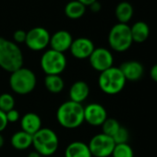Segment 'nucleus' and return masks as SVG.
<instances>
[{"instance_id": "16", "label": "nucleus", "mask_w": 157, "mask_h": 157, "mask_svg": "<svg viewBox=\"0 0 157 157\" xmlns=\"http://www.w3.org/2000/svg\"><path fill=\"white\" fill-rule=\"evenodd\" d=\"M20 120L21 130L32 136L42 128V119L33 112L26 113Z\"/></svg>"}, {"instance_id": "8", "label": "nucleus", "mask_w": 157, "mask_h": 157, "mask_svg": "<svg viewBox=\"0 0 157 157\" xmlns=\"http://www.w3.org/2000/svg\"><path fill=\"white\" fill-rule=\"evenodd\" d=\"M115 146L116 143L113 138L104 133L94 135L88 143L93 157H109L111 156Z\"/></svg>"}, {"instance_id": "6", "label": "nucleus", "mask_w": 157, "mask_h": 157, "mask_svg": "<svg viewBox=\"0 0 157 157\" xmlns=\"http://www.w3.org/2000/svg\"><path fill=\"white\" fill-rule=\"evenodd\" d=\"M108 44L112 50L118 53L128 50L133 44L130 26L124 23L115 24L108 33Z\"/></svg>"}, {"instance_id": "26", "label": "nucleus", "mask_w": 157, "mask_h": 157, "mask_svg": "<svg viewBox=\"0 0 157 157\" xmlns=\"http://www.w3.org/2000/svg\"><path fill=\"white\" fill-rule=\"evenodd\" d=\"M112 138H113L116 144L128 143V141L130 138V134H129V131L127 128L121 126L119 128V129L117 131V133Z\"/></svg>"}, {"instance_id": "21", "label": "nucleus", "mask_w": 157, "mask_h": 157, "mask_svg": "<svg viewBox=\"0 0 157 157\" xmlns=\"http://www.w3.org/2000/svg\"><path fill=\"white\" fill-rule=\"evenodd\" d=\"M64 12L67 18L71 20H78L85 14L86 7L78 0H72L66 5Z\"/></svg>"}, {"instance_id": "29", "label": "nucleus", "mask_w": 157, "mask_h": 157, "mask_svg": "<svg viewBox=\"0 0 157 157\" xmlns=\"http://www.w3.org/2000/svg\"><path fill=\"white\" fill-rule=\"evenodd\" d=\"M8 124H9V122H8V119H7L6 113L0 110V133L6 129Z\"/></svg>"}, {"instance_id": "31", "label": "nucleus", "mask_w": 157, "mask_h": 157, "mask_svg": "<svg viewBox=\"0 0 157 157\" xmlns=\"http://www.w3.org/2000/svg\"><path fill=\"white\" fill-rule=\"evenodd\" d=\"M90 9L91 10L94 12V13H97L101 10V4L98 2V1H95L94 3H93L91 6H90Z\"/></svg>"}, {"instance_id": "13", "label": "nucleus", "mask_w": 157, "mask_h": 157, "mask_svg": "<svg viewBox=\"0 0 157 157\" xmlns=\"http://www.w3.org/2000/svg\"><path fill=\"white\" fill-rule=\"evenodd\" d=\"M118 67L123 73L127 82H138L144 75V67L137 60L125 61Z\"/></svg>"}, {"instance_id": "4", "label": "nucleus", "mask_w": 157, "mask_h": 157, "mask_svg": "<svg viewBox=\"0 0 157 157\" xmlns=\"http://www.w3.org/2000/svg\"><path fill=\"white\" fill-rule=\"evenodd\" d=\"M37 78L34 72L27 67H21L10 73V86L11 90L20 95L31 94L36 87Z\"/></svg>"}, {"instance_id": "28", "label": "nucleus", "mask_w": 157, "mask_h": 157, "mask_svg": "<svg viewBox=\"0 0 157 157\" xmlns=\"http://www.w3.org/2000/svg\"><path fill=\"white\" fill-rule=\"evenodd\" d=\"M6 116H7V119H8L9 123H16L17 121H19L21 119V115H20L19 111L16 109H12V110L7 112Z\"/></svg>"}, {"instance_id": "20", "label": "nucleus", "mask_w": 157, "mask_h": 157, "mask_svg": "<svg viewBox=\"0 0 157 157\" xmlns=\"http://www.w3.org/2000/svg\"><path fill=\"white\" fill-rule=\"evenodd\" d=\"M134 13V10L132 5L129 2L122 1L118 3L115 10V15L118 23L128 24V22L132 19Z\"/></svg>"}, {"instance_id": "2", "label": "nucleus", "mask_w": 157, "mask_h": 157, "mask_svg": "<svg viewBox=\"0 0 157 157\" xmlns=\"http://www.w3.org/2000/svg\"><path fill=\"white\" fill-rule=\"evenodd\" d=\"M23 67V54L17 44L0 37V67L12 73Z\"/></svg>"}, {"instance_id": "7", "label": "nucleus", "mask_w": 157, "mask_h": 157, "mask_svg": "<svg viewBox=\"0 0 157 157\" xmlns=\"http://www.w3.org/2000/svg\"><path fill=\"white\" fill-rule=\"evenodd\" d=\"M67 58L63 53L46 50L41 56L40 66L46 75H60L67 67Z\"/></svg>"}, {"instance_id": "3", "label": "nucleus", "mask_w": 157, "mask_h": 157, "mask_svg": "<svg viewBox=\"0 0 157 157\" xmlns=\"http://www.w3.org/2000/svg\"><path fill=\"white\" fill-rule=\"evenodd\" d=\"M127 81L118 67H112L100 73L98 78V85L100 90L108 95H116L121 93Z\"/></svg>"}, {"instance_id": "25", "label": "nucleus", "mask_w": 157, "mask_h": 157, "mask_svg": "<svg viewBox=\"0 0 157 157\" xmlns=\"http://www.w3.org/2000/svg\"><path fill=\"white\" fill-rule=\"evenodd\" d=\"M15 106V99L10 94H0V110L7 113Z\"/></svg>"}, {"instance_id": "10", "label": "nucleus", "mask_w": 157, "mask_h": 157, "mask_svg": "<svg viewBox=\"0 0 157 157\" xmlns=\"http://www.w3.org/2000/svg\"><path fill=\"white\" fill-rule=\"evenodd\" d=\"M88 59L91 67L100 73L112 67L114 64L113 54L105 47L95 48Z\"/></svg>"}, {"instance_id": "23", "label": "nucleus", "mask_w": 157, "mask_h": 157, "mask_svg": "<svg viewBox=\"0 0 157 157\" xmlns=\"http://www.w3.org/2000/svg\"><path fill=\"white\" fill-rule=\"evenodd\" d=\"M101 127H102V130H103L102 133H104L109 137H113L117 133V131L119 129L121 125L116 118L107 117L106 120L103 123V125Z\"/></svg>"}, {"instance_id": "34", "label": "nucleus", "mask_w": 157, "mask_h": 157, "mask_svg": "<svg viewBox=\"0 0 157 157\" xmlns=\"http://www.w3.org/2000/svg\"><path fill=\"white\" fill-rule=\"evenodd\" d=\"M4 143H5V140H4V137L0 134V149H1L2 147H3V145H4Z\"/></svg>"}, {"instance_id": "14", "label": "nucleus", "mask_w": 157, "mask_h": 157, "mask_svg": "<svg viewBox=\"0 0 157 157\" xmlns=\"http://www.w3.org/2000/svg\"><path fill=\"white\" fill-rule=\"evenodd\" d=\"M72 42L73 38L71 34L67 31L60 30L51 35L49 45L51 46V49L64 54L66 51L69 50Z\"/></svg>"}, {"instance_id": "11", "label": "nucleus", "mask_w": 157, "mask_h": 157, "mask_svg": "<svg viewBox=\"0 0 157 157\" xmlns=\"http://www.w3.org/2000/svg\"><path fill=\"white\" fill-rule=\"evenodd\" d=\"M107 118L106 109L98 103H91L84 106V122L93 127H101Z\"/></svg>"}, {"instance_id": "1", "label": "nucleus", "mask_w": 157, "mask_h": 157, "mask_svg": "<svg viewBox=\"0 0 157 157\" xmlns=\"http://www.w3.org/2000/svg\"><path fill=\"white\" fill-rule=\"evenodd\" d=\"M58 124L67 129H75L84 122V106L73 101H66L56 110Z\"/></svg>"}, {"instance_id": "19", "label": "nucleus", "mask_w": 157, "mask_h": 157, "mask_svg": "<svg viewBox=\"0 0 157 157\" xmlns=\"http://www.w3.org/2000/svg\"><path fill=\"white\" fill-rule=\"evenodd\" d=\"M10 143L14 149L18 151H24L33 146V136L22 130H20L12 135Z\"/></svg>"}, {"instance_id": "12", "label": "nucleus", "mask_w": 157, "mask_h": 157, "mask_svg": "<svg viewBox=\"0 0 157 157\" xmlns=\"http://www.w3.org/2000/svg\"><path fill=\"white\" fill-rule=\"evenodd\" d=\"M95 49L93 41L86 37H80L73 40L69 51L72 56L77 59L89 58Z\"/></svg>"}, {"instance_id": "17", "label": "nucleus", "mask_w": 157, "mask_h": 157, "mask_svg": "<svg viewBox=\"0 0 157 157\" xmlns=\"http://www.w3.org/2000/svg\"><path fill=\"white\" fill-rule=\"evenodd\" d=\"M65 157H93L90 149L88 147V144L77 140L70 142L64 153Z\"/></svg>"}, {"instance_id": "5", "label": "nucleus", "mask_w": 157, "mask_h": 157, "mask_svg": "<svg viewBox=\"0 0 157 157\" xmlns=\"http://www.w3.org/2000/svg\"><path fill=\"white\" fill-rule=\"evenodd\" d=\"M33 146L36 152L43 156H51L58 149L59 139L57 134L49 128H42L33 135Z\"/></svg>"}, {"instance_id": "33", "label": "nucleus", "mask_w": 157, "mask_h": 157, "mask_svg": "<svg viewBox=\"0 0 157 157\" xmlns=\"http://www.w3.org/2000/svg\"><path fill=\"white\" fill-rule=\"evenodd\" d=\"M28 157H42V156H41L38 152H36V151H34L30 152L29 155H28Z\"/></svg>"}, {"instance_id": "15", "label": "nucleus", "mask_w": 157, "mask_h": 157, "mask_svg": "<svg viewBox=\"0 0 157 157\" xmlns=\"http://www.w3.org/2000/svg\"><path fill=\"white\" fill-rule=\"evenodd\" d=\"M69 100L78 104H82L87 100L90 94V87L87 82L78 81L74 82L69 88Z\"/></svg>"}, {"instance_id": "24", "label": "nucleus", "mask_w": 157, "mask_h": 157, "mask_svg": "<svg viewBox=\"0 0 157 157\" xmlns=\"http://www.w3.org/2000/svg\"><path fill=\"white\" fill-rule=\"evenodd\" d=\"M111 156L112 157H134V151L132 147L128 143L116 144Z\"/></svg>"}, {"instance_id": "27", "label": "nucleus", "mask_w": 157, "mask_h": 157, "mask_svg": "<svg viewBox=\"0 0 157 157\" xmlns=\"http://www.w3.org/2000/svg\"><path fill=\"white\" fill-rule=\"evenodd\" d=\"M26 35H27V32L23 30H17L13 33V42L17 44L25 43Z\"/></svg>"}, {"instance_id": "30", "label": "nucleus", "mask_w": 157, "mask_h": 157, "mask_svg": "<svg viewBox=\"0 0 157 157\" xmlns=\"http://www.w3.org/2000/svg\"><path fill=\"white\" fill-rule=\"evenodd\" d=\"M150 77L151 80L157 83V64L153 65L150 69Z\"/></svg>"}, {"instance_id": "9", "label": "nucleus", "mask_w": 157, "mask_h": 157, "mask_svg": "<svg viewBox=\"0 0 157 157\" xmlns=\"http://www.w3.org/2000/svg\"><path fill=\"white\" fill-rule=\"evenodd\" d=\"M50 33L44 27H34L27 32L25 44L33 51H42L50 43Z\"/></svg>"}, {"instance_id": "22", "label": "nucleus", "mask_w": 157, "mask_h": 157, "mask_svg": "<svg viewBox=\"0 0 157 157\" xmlns=\"http://www.w3.org/2000/svg\"><path fill=\"white\" fill-rule=\"evenodd\" d=\"M44 86L51 94H59L64 90L65 83L60 75H46L44 78Z\"/></svg>"}, {"instance_id": "32", "label": "nucleus", "mask_w": 157, "mask_h": 157, "mask_svg": "<svg viewBox=\"0 0 157 157\" xmlns=\"http://www.w3.org/2000/svg\"><path fill=\"white\" fill-rule=\"evenodd\" d=\"M78 1H80L85 7H90L93 3H94L95 1H97V0H78Z\"/></svg>"}, {"instance_id": "18", "label": "nucleus", "mask_w": 157, "mask_h": 157, "mask_svg": "<svg viewBox=\"0 0 157 157\" xmlns=\"http://www.w3.org/2000/svg\"><path fill=\"white\" fill-rule=\"evenodd\" d=\"M130 33L133 43L142 44L149 38L150 27L145 21H140L130 26Z\"/></svg>"}]
</instances>
